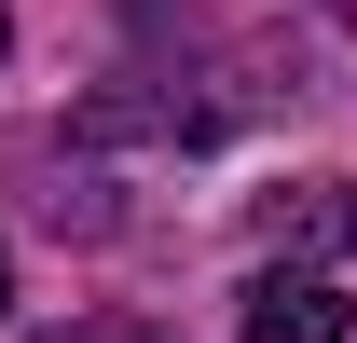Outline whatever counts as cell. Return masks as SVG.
<instances>
[{"mask_svg":"<svg viewBox=\"0 0 357 343\" xmlns=\"http://www.w3.org/2000/svg\"><path fill=\"white\" fill-rule=\"evenodd\" d=\"M248 343H344L357 330V302H344V275H248V316H234Z\"/></svg>","mask_w":357,"mask_h":343,"instance_id":"cell-1","label":"cell"},{"mask_svg":"<svg viewBox=\"0 0 357 343\" xmlns=\"http://www.w3.org/2000/svg\"><path fill=\"white\" fill-rule=\"evenodd\" d=\"M0 302H14V261H0Z\"/></svg>","mask_w":357,"mask_h":343,"instance_id":"cell-4","label":"cell"},{"mask_svg":"<svg viewBox=\"0 0 357 343\" xmlns=\"http://www.w3.org/2000/svg\"><path fill=\"white\" fill-rule=\"evenodd\" d=\"M261 234H275V247H357V178H303V192H275Z\"/></svg>","mask_w":357,"mask_h":343,"instance_id":"cell-2","label":"cell"},{"mask_svg":"<svg viewBox=\"0 0 357 343\" xmlns=\"http://www.w3.org/2000/svg\"><path fill=\"white\" fill-rule=\"evenodd\" d=\"M0 42H14V14H0Z\"/></svg>","mask_w":357,"mask_h":343,"instance_id":"cell-5","label":"cell"},{"mask_svg":"<svg viewBox=\"0 0 357 343\" xmlns=\"http://www.w3.org/2000/svg\"><path fill=\"white\" fill-rule=\"evenodd\" d=\"M110 343H165V330H110Z\"/></svg>","mask_w":357,"mask_h":343,"instance_id":"cell-3","label":"cell"}]
</instances>
